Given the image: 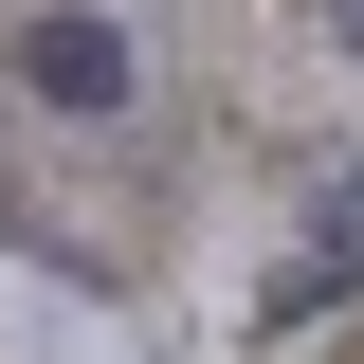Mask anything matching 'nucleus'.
<instances>
[{
    "mask_svg": "<svg viewBox=\"0 0 364 364\" xmlns=\"http://www.w3.org/2000/svg\"><path fill=\"white\" fill-rule=\"evenodd\" d=\"M18 91H37V109H73V128H109V109L146 91V55H128V18H109V0H37V18H18Z\"/></svg>",
    "mask_w": 364,
    "mask_h": 364,
    "instance_id": "1",
    "label": "nucleus"
},
{
    "mask_svg": "<svg viewBox=\"0 0 364 364\" xmlns=\"http://www.w3.org/2000/svg\"><path fill=\"white\" fill-rule=\"evenodd\" d=\"M310 18H328V55H364V0H310Z\"/></svg>",
    "mask_w": 364,
    "mask_h": 364,
    "instance_id": "3",
    "label": "nucleus"
},
{
    "mask_svg": "<svg viewBox=\"0 0 364 364\" xmlns=\"http://www.w3.org/2000/svg\"><path fill=\"white\" fill-rule=\"evenodd\" d=\"M346 291H364V255H328V237H310V255H291V273H273V291H255V328H328V310H346Z\"/></svg>",
    "mask_w": 364,
    "mask_h": 364,
    "instance_id": "2",
    "label": "nucleus"
}]
</instances>
